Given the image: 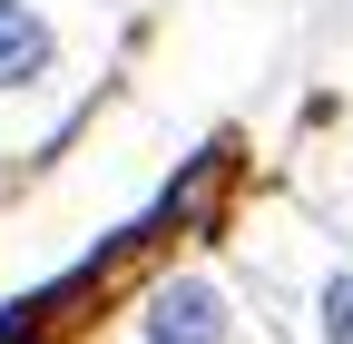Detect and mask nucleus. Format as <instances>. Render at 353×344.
<instances>
[{
    "label": "nucleus",
    "instance_id": "nucleus-1",
    "mask_svg": "<svg viewBox=\"0 0 353 344\" xmlns=\"http://www.w3.org/2000/svg\"><path fill=\"white\" fill-rule=\"evenodd\" d=\"M265 295L285 305L294 344H353V246L334 227H275L265 236Z\"/></svg>",
    "mask_w": 353,
    "mask_h": 344
},
{
    "label": "nucleus",
    "instance_id": "nucleus-2",
    "mask_svg": "<svg viewBox=\"0 0 353 344\" xmlns=\"http://www.w3.org/2000/svg\"><path fill=\"white\" fill-rule=\"evenodd\" d=\"M138 344H245V305L226 285H216L206 266H176L148 285L138 305Z\"/></svg>",
    "mask_w": 353,
    "mask_h": 344
},
{
    "label": "nucleus",
    "instance_id": "nucleus-3",
    "mask_svg": "<svg viewBox=\"0 0 353 344\" xmlns=\"http://www.w3.org/2000/svg\"><path fill=\"white\" fill-rule=\"evenodd\" d=\"M69 79V30L50 0H0V108H39Z\"/></svg>",
    "mask_w": 353,
    "mask_h": 344
},
{
    "label": "nucleus",
    "instance_id": "nucleus-4",
    "mask_svg": "<svg viewBox=\"0 0 353 344\" xmlns=\"http://www.w3.org/2000/svg\"><path fill=\"white\" fill-rule=\"evenodd\" d=\"M334 39H343V50H353V0H334Z\"/></svg>",
    "mask_w": 353,
    "mask_h": 344
}]
</instances>
